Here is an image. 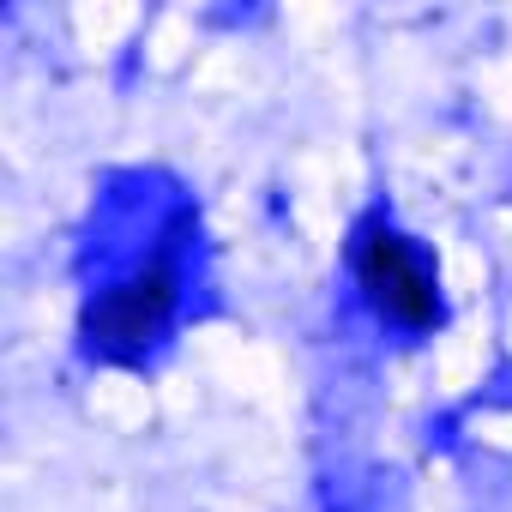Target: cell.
Segmentation results:
<instances>
[{"label":"cell","mask_w":512,"mask_h":512,"mask_svg":"<svg viewBox=\"0 0 512 512\" xmlns=\"http://www.w3.org/2000/svg\"><path fill=\"white\" fill-rule=\"evenodd\" d=\"M356 284L386 326H398V332H434L440 326V284H434L428 260L416 253V241L398 235L386 217H374L356 235Z\"/></svg>","instance_id":"obj_1"},{"label":"cell","mask_w":512,"mask_h":512,"mask_svg":"<svg viewBox=\"0 0 512 512\" xmlns=\"http://www.w3.org/2000/svg\"><path fill=\"white\" fill-rule=\"evenodd\" d=\"M169 308H175V266H145L139 278H127L121 290H109L97 302L91 332H97L103 350L133 356V350H145L157 338V326L169 320Z\"/></svg>","instance_id":"obj_2"}]
</instances>
